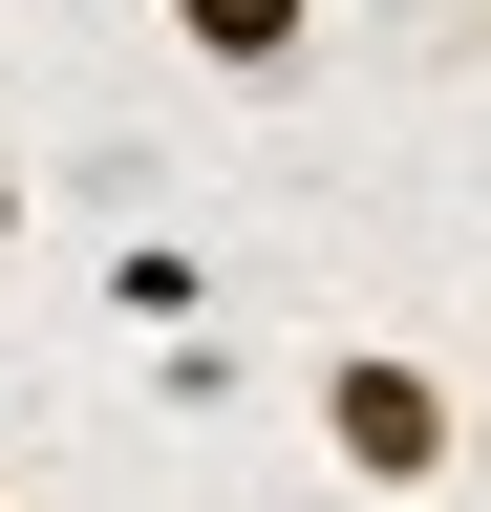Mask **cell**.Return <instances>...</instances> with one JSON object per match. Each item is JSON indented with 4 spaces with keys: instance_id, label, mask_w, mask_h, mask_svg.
I'll return each instance as SVG.
<instances>
[{
    "instance_id": "6da1fadb",
    "label": "cell",
    "mask_w": 491,
    "mask_h": 512,
    "mask_svg": "<svg viewBox=\"0 0 491 512\" xmlns=\"http://www.w3.org/2000/svg\"><path fill=\"white\" fill-rule=\"evenodd\" d=\"M449 448H470L449 363H406V342H321V470H342V491H449Z\"/></svg>"
},
{
    "instance_id": "7a4b0ae2",
    "label": "cell",
    "mask_w": 491,
    "mask_h": 512,
    "mask_svg": "<svg viewBox=\"0 0 491 512\" xmlns=\"http://www.w3.org/2000/svg\"><path fill=\"white\" fill-rule=\"evenodd\" d=\"M171 43H193L214 86H278V64L321 43V0H171Z\"/></svg>"
},
{
    "instance_id": "3957f363",
    "label": "cell",
    "mask_w": 491,
    "mask_h": 512,
    "mask_svg": "<svg viewBox=\"0 0 491 512\" xmlns=\"http://www.w3.org/2000/svg\"><path fill=\"white\" fill-rule=\"evenodd\" d=\"M107 299H129L150 342H193V320H214V278H193V235H129V256H107Z\"/></svg>"
},
{
    "instance_id": "277c9868",
    "label": "cell",
    "mask_w": 491,
    "mask_h": 512,
    "mask_svg": "<svg viewBox=\"0 0 491 512\" xmlns=\"http://www.w3.org/2000/svg\"><path fill=\"white\" fill-rule=\"evenodd\" d=\"M0 235H22V150H0Z\"/></svg>"
}]
</instances>
